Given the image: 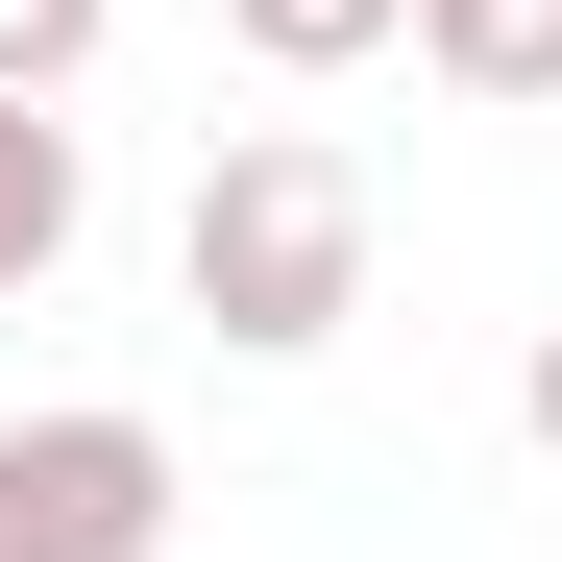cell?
Returning <instances> with one entry per match:
<instances>
[{
	"label": "cell",
	"mask_w": 562,
	"mask_h": 562,
	"mask_svg": "<svg viewBox=\"0 0 562 562\" xmlns=\"http://www.w3.org/2000/svg\"><path fill=\"white\" fill-rule=\"evenodd\" d=\"M514 440H538V464H562V318H538V367H514Z\"/></svg>",
	"instance_id": "7"
},
{
	"label": "cell",
	"mask_w": 562,
	"mask_h": 562,
	"mask_svg": "<svg viewBox=\"0 0 562 562\" xmlns=\"http://www.w3.org/2000/svg\"><path fill=\"white\" fill-rule=\"evenodd\" d=\"M99 25H123V0H0V99H74V74H99Z\"/></svg>",
	"instance_id": "6"
},
{
	"label": "cell",
	"mask_w": 562,
	"mask_h": 562,
	"mask_svg": "<svg viewBox=\"0 0 562 562\" xmlns=\"http://www.w3.org/2000/svg\"><path fill=\"white\" fill-rule=\"evenodd\" d=\"M74 221H99L74 123H49V99H0V294H49V269H74Z\"/></svg>",
	"instance_id": "4"
},
{
	"label": "cell",
	"mask_w": 562,
	"mask_h": 562,
	"mask_svg": "<svg viewBox=\"0 0 562 562\" xmlns=\"http://www.w3.org/2000/svg\"><path fill=\"white\" fill-rule=\"evenodd\" d=\"M0 562H171V416L123 392L0 416Z\"/></svg>",
	"instance_id": "2"
},
{
	"label": "cell",
	"mask_w": 562,
	"mask_h": 562,
	"mask_svg": "<svg viewBox=\"0 0 562 562\" xmlns=\"http://www.w3.org/2000/svg\"><path fill=\"white\" fill-rule=\"evenodd\" d=\"M171 294H196V342H245V367H318V342L367 318V171L294 147V123L196 147V196H171Z\"/></svg>",
	"instance_id": "1"
},
{
	"label": "cell",
	"mask_w": 562,
	"mask_h": 562,
	"mask_svg": "<svg viewBox=\"0 0 562 562\" xmlns=\"http://www.w3.org/2000/svg\"><path fill=\"white\" fill-rule=\"evenodd\" d=\"M221 25H245L269 74H367V49H392V25H416V0H221Z\"/></svg>",
	"instance_id": "5"
},
{
	"label": "cell",
	"mask_w": 562,
	"mask_h": 562,
	"mask_svg": "<svg viewBox=\"0 0 562 562\" xmlns=\"http://www.w3.org/2000/svg\"><path fill=\"white\" fill-rule=\"evenodd\" d=\"M416 74L490 99V123H538V99H562V0H416Z\"/></svg>",
	"instance_id": "3"
}]
</instances>
